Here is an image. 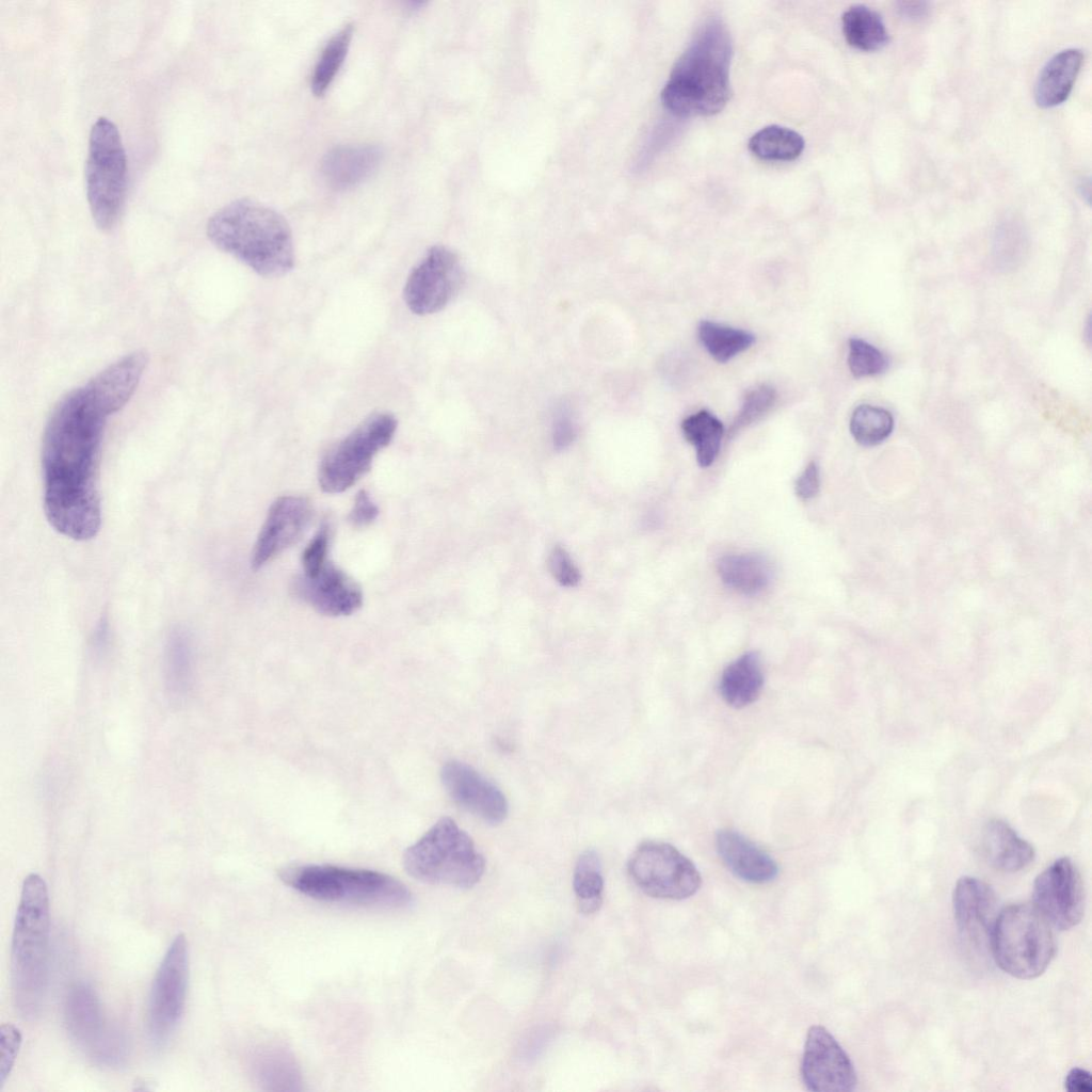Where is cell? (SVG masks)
<instances>
[{
    "label": "cell",
    "instance_id": "cell-39",
    "mask_svg": "<svg viewBox=\"0 0 1092 1092\" xmlns=\"http://www.w3.org/2000/svg\"><path fill=\"white\" fill-rule=\"evenodd\" d=\"M21 1034L13 1024L0 1028V1088L4 1085L20 1048Z\"/></svg>",
    "mask_w": 1092,
    "mask_h": 1092
},
{
    "label": "cell",
    "instance_id": "cell-23",
    "mask_svg": "<svg viewBox=\"0 0 1092 1092\" xmlns=\"http://www.w3.org/2000/svg\"><path fill=\"white\" fill-rule=\"evenodd\" d=\"M64 1017L71 1038L92 1053L109 1032L103 1026L98 997L86 983L75 984L68 992Z\"/></svg>",
    "mask_w": 1092,
    "mask_h": 1092
},
{
    "label": "cell",
    "instance_id": "cell-25",
    "mask_svg": "<svg viewBox=\"0 0 1092 1092\" xmlns=\"http://www.w3.org/2000/svg\"><path fill=\"white\" fill-rule=\"evenodd\" d=\"M1082 60L1080 49L1067 48L1057 52L1046 62L1034 86V99L1039 107L1053 108L1069 97Z\"/></svg>",
    "mask_w": 1092,
    "mask_h": 1092
},
{
    "label": "cell",
    "instance_id": "cell-35",
    "mask_svg": "<svg viewBox=\"0 0 1092 1092\" xmlns=\"http://www.w3.org/2000/svg\"><path fill=\"white\" fill-rule=\"evenodd\" d=\"M894 429L892 414L878 406L862 404L852 413L850 431L863 446H874L885 440Z\"/></svg>",
    "mask_w": 1092,
    "mask_h": 1092
},
{
    "label": "cell",
    "instance_id": "cell-3",
    "mask_svg": "<svg viewBox=\"0 0 1092 1092\" xmlns=\"http://www.w3.org/2000/svg\"><path fill=\"white\" fill-rule=\"evenodd\" d=\"M207 236L220 250L267 277L282 276L294 264L287 221L275 210L248 198L234 200L207 223Z\"/></svg>",
    "mask_w": 1092,
    "mask_h": 1092
},
{
    "label": "cell",
    "instance_id": "cell-37",
    "mask_svg": "<svg viewBox=\"0 0 1092 1092\" xmlns=\"http://www.w3.org/2000/svg\"><path fill=\"white\" fill-rule=\"evenodd\" d=\"M775 400L776 392L769 385H760L750 390L743 399L740 412L732 425V431H738L760 418L773 406Z\"/></svg>",
    "mask_w": 1092,
    "mask_h": 1092
},
{
    "label": "cell",
    "instance_id": "cell-44",
    "mask_svg": "<svg viewBox=\"0 0 1092 1092\" xmlns=\"http://www.w3.org/2000/svg\"><path fill=\"white\" fill-rule=\"evenodd\" d=\"M1064 1087L1069 1092H1091V1074L1081 1067H1073L1065 1076Z\"/></svg>",
    "mask_w": 1092,
    "mask_h": 1092
},
{
    "label": "cell",
    "instance_id": "cell-21",
    "mask_svg": "<svg viewBox=\"0 0 1092 1092\" xmlns=\"http://www.w3.org/2000/svg\"><path fill=\"white\" fill-rule=\"evenodd\" d=\"M383 150L378 145H340L331 149L321 164L325 181L334 189L353 188L379 167Z\"/></svg>",
    "mask_w": 1092,
    "mask_h": 1092
},
{
    "label": "cell",
    "instance_id": "cell-31",
    "mask_svg": "<svg viewBox=\"0 0 1092 1092\" xmlns=\"http://www.w3.org/2000/svg\"><path fill=\"white\" fill-rule=\"evenodd\" d=\"M697 332L704 348L719 363L730 360L755 341L750 332L708 320L700 323Z\"/></svg>",
    "mask_w": 1092,
    "mask_h": 1092
},
{
    "label": "cell",
    "instance_id": "cell-9",
    "mask_svg": "<svg viewBox=\"0 0 1092 1092\" xmlns=\"http://www.w3.org/2000/svg\"><path fill=\"white\" fill-rule=\"evenodd\" d=\"M398 421L387 412L370 415L332 447L319 467V485L330 494L355 484L371 468L374 456L391 441Z\"/></svg>",
    "mask_w": 1092,
    "mask_h": 1092
},
{
    "label": "cell",
    "instance_id": "cell-41",
    "mask_svg": "<svg viewBox=\"0 0 1092 1092\" xmlns=\"http://www.w3.org/2000/svg\"><path fill=\"white\" fill-rule=\"evenodd\" d=\"M378 515L379 509L370 495L365 489L359 491L349 514V521L355 528H363L370 525Z\"/></svg>",
    "mask_w": 1092,
    "mask_h": 1092
},
{
    "label": "cell",
    "instance_id": "cell-28",
    "mask_svg": "<svg viewBox=\"0 0 1092 1092\" xmlns=\"http://www.w3.org/2000/svg\"><path fill=\"white\" fill-rule=\"evenodd\" d=\"M847 43L862 51H874L888 43V31L878 12L864 4L847 9L841 17Z\"/></svg>",
    "mask_w": 1092,
    "mask_h": 1092
},
{
    "label": "cell",
    "instance_id": "cell-15",
    "mask_svg": "<svg viewBox=\"0 0 1092 1092\" xmlns=\"http://www.w3.org/2000/svg\"><path fill=\"white\" fill-rule=\"evenodd\" d=\"M802 1079L813 1092H849L857 1079L852 1061L836 1039L822 1026L807 1032L801 1065Z\"/></svg>",
    "mask_w": 1092,
    "mask_h": 1092
},
{
    "label": "cell",
    "instance_id": "cell-26",
    "mask_svg": "<svg viewBox=\"0 0 1092 1092\" xmlns=\"http://www.w3.org/2000/svg\"><path fill=\"white\" fill-rule=\"evenodd\" d=\"M762 686L764 674L759 656L750 652L724 669L719 689L723 700L729 706L742 708L757 700Z\"/></svg>",
    "mask_w": 1092,
    "mask_h": 1092
},
{
    "label": "cell",
    "instance_id": "cell-20",
    "mask_svg": "<svg viewBox=\"0 0 1092 1092\" xmlns=\"http://www.w3.org/2000/svg\"><path fill=\"white\" fill-rule=\"evenodd\" d=\"M716 846L723 863L743 881L764 884L774 880L778 873L775 861L736 831H719Z\"/></svg>",
    "mask_w": 1092,
    "mask_h": 1092
},
{
    "label": "cell",
    "instance_id": "cell-36",
    "mask_svg": "<svg viewBox=\"0 0 1092 1092\" xmlns=\"http://www.w3.org/2000/svg\"><path fill=\"white\" fill-rule=\"evenodd\" d=\"M848 365L855 378L877 375L888 365L886 356L876 347L860 338L849 340Z\"/></svg>",
    "mask_w": 1092,
    "mask_h": 1092
},
{
    "label": "cell",
    "instance_id": "cell-12",
    "mask_svg": "<svg viewBox=\"0 0 1092 1092\" xmlns=\"http://www.w3.org/2000/svg\"><path fill=\"white\" fill-rule=\"evenodd\" d=\"M464 272L457 255L446 246L431 247L410 273L403 296L420 316L441 310L459 292Z\"/></svg>",
    "mask_w": 1092,
    "mask_h": 1092
},
{
    "label": "cell",
    "instance_id": "cell-8",
    "mask_svg": "<svg viewBox=\"0 0 1092 1092\" xmlns=\"http://www.w3.org/2000/svg\"><path fill=\"white\" fill-rule=\"evenodd\" d=\"M85 187L95 224L101 230L113 228L125 202L127 160L117 127L106 117H99L90 132Z\"/></svg>",
    "mask_w": 1092,
    "mask_h": 1092
},
{
    "label": "cell",
    "instance_id": "cell-6",
    "mask_svg": "<svg viewBox=\"0 0 1092 1092\" xmlns=\"http://www.w3.org/2000/svg\"><path fill=\"white\" fill-rule=\"evenodd\" d=\"M414 879L435 885L469 888L482 878L485 860L471 837L449 817L440 818L403 854Z\"/></svg>",
    "mask_w": 1092,
    "mask_h": 1092
},
{
    "label": "cell",
    "instance_id": "cell-10",
    "mask_svg": "<svg viewBox=\"0 0 1092 1092\" xmlns=\"http://www.w3.org/2000/svg\"><path fill=\"white\" fill-rule=\"evenodd\" d=\"M628 873L646 895L680 900L694 895L701 886L695 865L672 845L645 841L631 854Z\"/></svg>",
    "mask_w": 1092,
    "mask_h": 1092
},
{
    "label": "cell",
    "instance_id": "cell-27",
    "mask_svg": "<svg viewBox=\"0 0 1092 1092\" xmlns=\"http://www.w3.org/2000/svg\"><path fill=\"white\" fill-rule=\"evenodd\" d=\"M718 573L727 587L745 595L765 590L772 577L770 562L757 553L725 556L718 562Z\"/></svg>",
    "mask_w": 1092,
    "mask_h": 1092
},
{
    "label": "cell",
    "instance_id": "cell-4",
    "mask_svg": "<svg viewBox=\"0 0 1092 1092\" xmlns=\"http://www.w3.org/2000/svg\"><path fill=\"white\" fill-rule=\"evenodd\" d=\"M50 914L47 886L37 873L26 877L16 913L11 948V979L19 1014L36 1017L48 984Z\"/></svg>",
    "mask_w": 1092,
    "mask_h": 1092
},
{
    "label": "cell",
    "instance_id": "cell-18",
    "mask_svg": "<svg viewBox=\"0 0 1092 1092\" xmlns=\"http://www.w3.org/2000/svg\"><path fill=\"white\" fill-rule=\"evenodd\" d=\"M294 592L319 613L328 616L350 615L363 605L360 588L331 562L315 576H300L294 582Z\"/></svg>",
    "mask_w": 1092,
    "mask_h": 1092
},
{
    "label": "cell",
    "instance_id": "cell-43",
    "mask_svg": "<svg viewBox=\"0 0 1092 1092\" xmlns=\"http://www.w3.org/2000/svg\"><path fill=\"white\" fill-rule=\"evenodd\" d=\"M820 487L819 469L816 463H809L796 482L797 495L803 500L814 498Z\"/></svg>",
    "mask_w": 1092,
    "mask_h": 1092
},
{
    "label": "cell",
    "instance_id": "cell-13",
    "mask_svg": "<svg viewBox=\"0 0 1092 1092\" xmlns=\"http://www.w3.org/2000/svg\"><path fill=\"white\" fill-rule=\"evenodd\" d=\"M952 910L966 952L974 960L984 961L991 954L992 933L999 913L995 892L977 878L962 877L953 889Z\"/></svg>",
    "mask_w": 1092,
    "mask_h": 1092
},
{
    "label": "cell",
    "instance_id": "cell-19",
    "mask_svg": "<svg viewBox=\"0 0 1092 1092\" xmlns=\"http://www.w3.org/2000/svg\"><path fill=\"white\" fill-rule=\"evenodd\" d=\"M147 363V354L135 351L108 366L84 385L108 417L123 408L131 398Z\"/></svg>",
    "mask_w": 1092,
    "mask_h": 1092
},
{
    "label": "cell",
    "instance_id": "cell-24",
    "mask_svg": "<svg viewBox=\"0 0 1092 1092\" xmlns=\"http://www.w3.org/2000/svg\"><path fill=\"white\" fill-rule=\"evenodd\" d=\"M255 1082L266 1091H300L302 1074L292 1053L269 1044L255 1050L250 1063Z\"/></svg>",
    "mask_w": 1092,
    "mask_h": 1092
},
{
    "label": "cell",
    "instance_id": "cell-32",
    "mask_svg": "<svg viewBox=\"0 0 1092 1092\" xmlns=\"http://www.w3.org/2000/svg\"><path fill=\"white\" fill-rule=\"evenodd\" d=\"M573 887L579 910L583 914H593L599 910L604 878L599 856L594 850H587L578 857L573 874Z\"/></svg>",
    "mask_w": 1092,
    "mask_h": 1092
},
{
    "label": "cell",
    "instance_id": "cell-45",
    "mask_svg": "<svg viewBox=\"0 0 1092 1092\" xmlns=\"http://www.w3.org/2000/svg\"><path fill=\"white\" fill-rule=\"evenodd\" d=\"M897 6L901 16L911 20H920L929 13V3L924 1H901Z\"/></svg>",
    "mask_w": 1092,
    "mask_h": 1092
},
{
    "label": "cell",
    "instance_id": "cell-2",
    "mask_svg": "<svg viewBox=\"0 0 1092 1092\" xmlns=\"http://www.w3.org/2000/svg\"><path fill=\"white\" fill-rule=\"evenodd\" d=\"M733 45L726 26L712 17L700 27L676 61L661 91L663 106L677 116H710L730 96Z\"/></svg>",
    "mask_w": 1092,
    "mask_h": 1092
},
{
    "label": "cell",
    "instance_id": "cell-17",
    "mask_svg": "<svg viewBox=\"0 0 1092 1092\" xmlns=\"http://www.w3.org/2000/svg\"><path fill=\"white\" fill-rule=\"evenodd\" d=\"M445 789L461 807L491 824L502 822L508 815V802L501 790L471 766L447 761L440 771Z\"/></svg>",
    "mask_w": 1092,
    "mask_h": 1092
},
{
    "label": "cell",
    "instance_id": "cell-14",
    "mask_svg": "<svg viewBox=\"0 0 1092 1092\" xmlns=\"http://www.w3.org/2000/svg\"><path fill=\"white\" fill-rule=\"evenodd\" d=\"M1033 906L1059 930L1080 922L1085 912V892L1078 870L1069 857L1056 860L1034 880Z\"/></svg>",
    "mask_w": 1092,
    "mask_h": 1092
},
{
    "label": "cell",
    "instance_id": "cell-33",
    "mask_svg": "<svg viewBox=\"0 0 1092 1092\" xmlns=\"http://www.w3.org/2000/svg\"><path fill=\"white\" fill-rule=\"evenodd\" d=\"M354 27L343 26L324 46L311 76V91L320 97L330 87L348 54Z\"/></svg>",
    "mask_w": 1092,
    "mask_h": 1092
},
{
    "label": "cell",
    "instance_id": "cell-1",
    "mask_svg": "<svg viewBox=\"0 0 1092 1092\" xmlns=\"http://www.w3.org/2000/svg\"><path fill=\"white\" fill-rule=\"evenodd\" d=\"M107 418L82 386L59 400L45 427V515L54 530L75 541L91 540L100 528L98 478Z\"/></svg>",
    "mask_w": 1092,
    "mask_h": 1092
},
{
    "label": "cell",
    "instance_id": "cell-29",
    "mask_svg": "<svg viewBox=\"0 0 1092 1092\" xmlns=\"http://www.w3.org/2000/svg\"><path fill=\"white\" fill-rule=\"evenodd\" d=\"M748 146L761 160L792 161L801 156L805 142L800 133L790 128L770 125L755 132Z\"/></svg>",
    "mask_w": 1092,
    "mask_h": 1092
},
{
    "label": "cell",
    "instance_id": "cell-22",
    "mask_svg": "<svg viewBox=\"0 0 1092 1092\" xmlns=\"http://www.w3.org/2000/svg\"><path fill=\"white\" fill-rule=\"evenodd\" d=\"M980 848L985 861L1002 872L1021 871L1034 858L1033 847L999 819L985 824L981 833Z\"/></svg>",
    "mask_w": 1092,
    "mask_h": 1092
},
{
    "label": "cell",
    "instance_id": "cell-38",
    "mask_svg": "<svg viewBox=\"0 0 1092 1092\" xmlns=\"http://www.w3.org/2000/svg\"><path fill=\"white\" fill-rule=\"evenodd\" d=\"M328 527L323 525L303 550L302 566L304 576H315L328 562Z\"/></svg>",
    "mask_w": 1092,
    "mask_h": 1092
},
{
    "label": "cell",
    "instance_id": "cell-11",
    "mask_svg": "<svg viewBox=\"0 0 1092 1092\" xmlns=\"http://www.w3.org/2000/svg\"><path fill=\"white\" fill-rule=\"evenodd\" d=\"M188 981V942L180 933L166 950L150 991L148 1026L155 1040L162 1041L176 1029L184 1009Z\"/></svg>",
    "mask_w": 1092,
    "mask_h": 1092
},
{
    "label": "cell",
    "instance_id": "cell-16",
    "mask_svg": "<svg viewBox=\"0 0 1092 1092\" xmlns=\"http://www.w3.org/2000/svg\"><path fill=\"white\" fill-rule=\"evenodd\" d=\"M311 505L301 496H283L270 507L252 552V566L261 568L298 542L311 518Z\"/></svg>",
    "mask_w": 1092,
    "mask_h": 1092
},
{
    "label": "cell",
    "instance_id": "cell-42",
    "mask_svg": "<svg viewBox=\"0 0 1092 1092\" xmlns=\"http://www.w3.org/2000/svg\"><path fill=\"white\" fill-rule=\"evenodd\" d=\"M576 434V424L572 414L566 408L560 410L556 415L552 427L555 448L558 450L565 449L574 441Z\"/></svg>",
    "mask_w": 1092,
    "mask_h": 1092
},
{
    "label": "cell",
    "instance_id": "cell-34",
    "mask_svg": "<svg viewBox=\"0 0 1092 1092\" xmlns=\"http://www.w3.org/2000/svg\"><path fill=\"white\" fill-rule=\"evenodd\" d=\"M192 679V649L187 635L175 631L170 636L166 647V680L172 695H186Z\"/></svg>",
    "mask_w": 1092,
    "mask_h": 1092
},
{
    "label": "cell",
    "instance_id": "cell-5",
    "mask_svg": "<svg viewBox=\"0 0 1092 1092\" xmlns=\"http://www.w3.org/2000/svg\"><path fill=\"white\" fill-rule=\"evenodd\" d=\"M280 878L296 892L328 903L398 909L412 902L401 881L374 870L302 865L284 869Z\"/></svg>",
    "mask_w": 1092,
    "mask_h": 1092
},
{
    "label": "cell",
    "instance_id": "cell-30",
    "mask_svg": "<svg viewBox=\"0 0 1092 1092\" xmlns=\"http://www.w3.org/2000/svg\"><path fill=\"white\" fill-rule=\"evenodd\" d=\"M685 438L695 448L700 466L708 467L716 460L724 427L722 422L707 411H700L681 422Z\"/></svg>",
    "mask_w": 1092,
    "mask_h": 1092
},
{
    "label": "cell",
    "instance_id": "cell-7",
    "mask_svg": "<svg viewBox=\"0 0 1092 1092\" xmlns=\"http://www.w3.org/2000/svg\"><path fill=\"white\" fill-rule=\"evenodd\" d=\"M1056 953L1050 924L1033 906L1016 903L999 911L991 940V956L1018 979L1042 975Z\"/></svg>",
    "mask_w": 1092,
    "mask_h": 1092
},
{
    "label": "cell",
    "instance_id": "cell-40",
    "mask_svg": "<svg viewBox=\"0 0 1092 1092\" xmlns=\"http://www.w3.org/2000/svg\"><path fill=\"white\" fill-rule=\"evenodd\" d=\"M548 568L552 577L563 587H576L580 581V572L567 551L555 546L548 556Z\"/></svg>",
    "mask_w": 1092,
    "mask_h": 1092
}]
</instances>
